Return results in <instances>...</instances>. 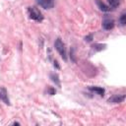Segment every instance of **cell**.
<instances>
[{
	"instance_id": "obj_15",
	"label": "cell",
	"mask_w": 126,
	"mask_h": 126,
	"mask_svg": "<svg viewBox=\"0 0 126 126\" xmlns=\"http://www.w3.org/2000/svg\"><path fill=\"white\" fill-rule=\"evenodd\" d=\"M54 66H55L57 69H59V68H60V67H59V65H58V62H57V61H54Z\"/></svg>"
},
{
	"instance_id": "obj_10",
	"label": "cell",
	"mask_w": 126,
	"mask_h": 126,
	"mask_svg": "<svg viewBox=\"0 0 126 126\" xmlns=\"http://www.w3.org/2000/svg\"><path fill=\"white\" fill-rule=\"evenodd\" d=\"M107 2H108L109 6H110L111 8H116V7H118L119 4H120V1H119V0H107Z\"/></svg>"
},
{
	"instance_id": "obj_9",
	"label": "cell",
	"mask_w": 126,
	"mask_h": 126,
	"mask_svg": "<svg viewBox=\"0 0 126 126\" xmlns=\"http://www.w3.org/2000/svg\"><path fill=\"white\" fill-rule=\"evenodd\" d=\"M50 78H51V80H52L58 87H60V81H59L58 75H57L56 73H51V74H50Z\"/></svg>"
},
{
	"instance_id": "obj_4",
	"label": "cell",
	"mask_w": 126,
	"mask_h": 126,
	"mask_svg": "<svg viewBox=\"0 0 126 126\" xmlns=\"http://www.w3.org/2000/svg\"><path fill=\"white\" fill-rule=\"evenodd\" d=\"M125 99V94H113L107 99V102L109 103H119L122 102Z\"/></svg>"
},
{
	"instance_id": "obj_1",
	"label": "cell",
	"mask_w": 126,
	"mask_h": 126,
	"mask_svg": "<svg viewBox=\"0 0 126 126\" xmlns=\"http://www.w3.org/2000/svg\"><path fill=\"white\" fill-rule=\"evenodd\" d=\"M28 13H29V16H30V18L32 20H34L36 22H41L43 20L42 14L35 7H29L28 8Z\"/></svg>"
},
{
	"instance_id": "obj_11",
	"label": "cell",
	"mask_w": 126,
	"mask_h": 126,
	"mask_svg": "<svg viewBox=\"0 0 126 126\" xmlns=\"http://www.w3.org/2000/svg\"><path fill=\"white\" fill-rule=\"evenodd\" d=\"M119 23H120L121 26H125L126 25V14H125V12L121 14V16L119 18Z\"/></svg>"
},
{
	"instance_id": "obj_6",
	"label": "cell",
	"mask_w": 126,
	"mask_h": 126,
	"mask_svg": "<svg viewBox=\"0 0 126 126\" xmlns=\"http://www.w3.org/2000/svg\"><path fill=\"white\" fill-rule=\"evenodd\" d=\"M0 100L4 101L6 104H10V100H9V97H8V93H7V90L3 87L0 88Z\"/></svg>"
},
{
	"instance_id": "obj_12",
	"label": "cell",
	"mask_w": 126,
	"mask_h": 126,
	"mask_svg": "<svg viewBox=\"0 0 126 126\" xmlns=\"http://www.w3.org/2000/svg\"><path fill=\"white\" fill-rule=\"evenodd\" d=\"M105 44H94V46H93V48L94 49H95V50H97V51H99V50H102V49H104L105 48Z\"/></svg>"
},
{
	"instance_id": "obj_2",
	"label": "cell",
	"mask_w": 126,
	"mask_h": 126,
	"mask_svg": "<svg viewBox=\"0 0 126 126\" xmlns=\"http://www.w3.org/2000/svg\"><path fill=\"white\" fill-rule=\"evenodd\" d=\"M54 46L56 48V50L59 52V54L61 55V57L63 58V60H67V53H66V47L65 44L63 43V41L61 40V38H57L54 42Z\"/></svg>"
},
{
	"instance_id": "obj_5",
	"label": "cell",
	"mask_w": 126,
	"mask_h": 126,
	"mask_svg": "<svg viewBox=\"0 0 126 126\" xmlns=\"http://www.w3.org/2000/svg\"><path fill=\"white\" fill-rule=\"evenodd\" d=\"M114 27V21L110 18H104V20L102 21V28L106 31L112 30Z\"/></svg>"
},
{
	"instance_id": "obj_14",
	"label": "cell",
	"mask_w": 126,
	"mask_h": 126,
	"mask_svg": "<svg viewBox=\"0 0 126 126\" xmlns=\"http://www.w3.org/2000/svg\"><path fill=\"white\" fill-rule=\"evenodd\" d=\"M85 40H86V41H92V40H93V34L87 35V36L85 37Z\"/></svg>"
},
{
	"instance_id": "obj_3",
	"label": "cell",
	"mask_w": 126,
	"mask_h": 126,
	"mask_svg": "<svg viewBox=\"0 0 126 126\" xmlns=\"http://www.w3.org/2000/svg\"><path fill=\"white\" fill-rule=\"evenodd\" d=\"M36 3L44 9H51L54 7L55 0H36Z\"/></svg>"
},
{
	"instance_id": "obj_13",
	"label": "cell",
	"mask_w": 126,
	"mask_h": 126,
	"mask_svg": "<svg viewBox=\"0 0 126 126\" xmlns=\"http://www.w3.org/2000/svg\"><path fill=\"white\" fill-rule=\"evenodd\" d=\"M47 92H48V94H50V95H53V94H55V90L53 89V88H48V90H47Z\"/></svg>"
},
{
	"instance_id": "obj_7",
	"label": "cell",
	"mask_w": 126,
	"mask_h": 126,
	"mask_svg": "<svg viewBox=\"0 0 126 126\" xmlns=\"http://www.w3.org/2000/svg\"><path fill=\"white\" fill-rule=\"evenodd\" d=\"M89 89H90L91 91L96 93V94H99L100 96H103V95H104V89L101 88V87H94V86H92V87H89Z\"/></svg>"
},
{
	"instance_id": "obj_16",
	"label": "cell",
	"mask_w": 126,
	"mask_h": 126,
	"mask_svg": "<svg viewBox=\"0 0 126 126\" xmlns=\"http://www.w3.org/2000/svg\"><path fill=\"white\" fill-rule=\"evenodd\" d=\"M14 125H20V123L19 122H14Z\"/></svg>"
},
{
	"instance_id": "obj_8",
	"label": "cell",
	"mask_w": 126,
	"mask_h": 126,
	"mask_svg": "<svg viewBox=\"0 0 126 126\" xmlns=\"http://www.w3.org/2000/svg\"><path fill=\"white\" fill-rule=\"evenodd\" d=\"M96 5L98 6L99 10H101L102 12H108V11H110V8L107 5H105L101 0H96Z\"/></svg>"
}]
</instances>
